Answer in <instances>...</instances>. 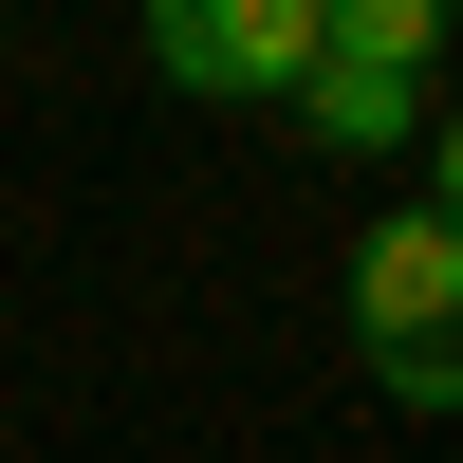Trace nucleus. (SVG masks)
I'll use <instances>...</instances> for the list:
<instances>
[{
	"label": "nucleus",
	"mask_w": 463,
	"mask_h": 463,
	"mask_svg": "<svg viewBox=\"0 0 463 463\" xmlns=\"http://www.w3.org/2000/svg\"><path fill=\"white\" fill-rule=\"evenodd\" d=\"M427 111H445V0H316L297 130L316 148H427Z\"/></svg>",
	"instance_id": "f257e3e1"
},
{
	"label": "nucleus",
	"mask_w": 463,
	"mask_h": 463,
	"mask_svg": "<svg viewBox=\"0 0 463 463\" xmlns=\"http://www.w3.org/2000/svg\"><path fill=\"white\" fill-rule=\"evenodd\" d=\"M148 74L204 111H297L316 74V0H148Z\"/></svg>",
	"instance_id": "7ed1b4c3"
},
{
	"label": "nucleus",
	"mask_w": 463,
	"mask_h": 463,
	"mask_svg": "<svg viewBox=\"0 0 463 463\" xmlns=\"http://www.w3.org/2000/svg\"><path fill=\"white\" fill-rule=\"evenodd\" d=\"M353 353H371L390 408H463V222L390 204L353 241Z\"/></svg>",
	"instance_id": "f03ea898"
},
{
	"label": "nucleus",
	"mask_w": 463,
	"mask_h": 463,
	"mask_svg": "<svg viewBox=\"0 0 463 463\" xmlns=\"http://www.w3.org/2000/svg\"><path fill=\"white\" fill-rule=\"evenodd\" d=\"M427 222H463V111H427Z\"/></svg>",
	"instance_id": "20e7f679"
}]
</instances>
